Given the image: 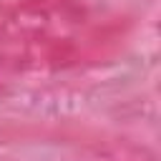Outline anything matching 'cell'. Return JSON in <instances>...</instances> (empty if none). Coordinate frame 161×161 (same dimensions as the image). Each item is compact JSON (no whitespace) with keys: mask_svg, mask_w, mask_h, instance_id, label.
Here are the masks:
<instances>
[]
</instances>
